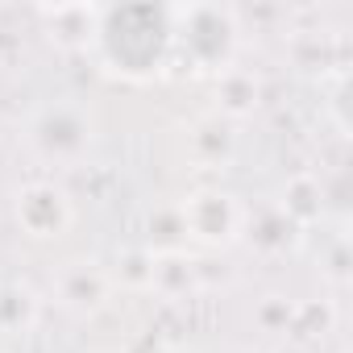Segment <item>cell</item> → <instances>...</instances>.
I'll return each mask as SVG.
<instances>
[{
	"label": "cell",
	"instance_id": "cell-1",
	"mask_svg": "<svg viewBox=\"0 0 353 353\" xmlns=\"http://www.w3.org/2000/svg\"><path fill=\"white\" fill-rule=\"evenodd\" d=\"M100 46L108 63L125 75H150L162 67L170 42H174V21L158 5H121L100 17Z\"/></svg>",
	"mask_w": 353,
	"mask_h": 353
},
{
	"label": "cell",
	"instance_id": "cell-2",
	"mask_svg": "<svg viewBox=\"0 0 353 353\" xmlns=\"http://www.w3.org/2000/svg\"><path fill=\"white\" fill-rule=\"evenodd\" d=\"M174 38H183L196 59L212 63V59H221V54L229 50V42H233V21H229V13H221V9H192V13H188V26L174 30Z\"/></svg>",
	"mask_w": 353,
	"mask_h": 353
}]
</instances>
